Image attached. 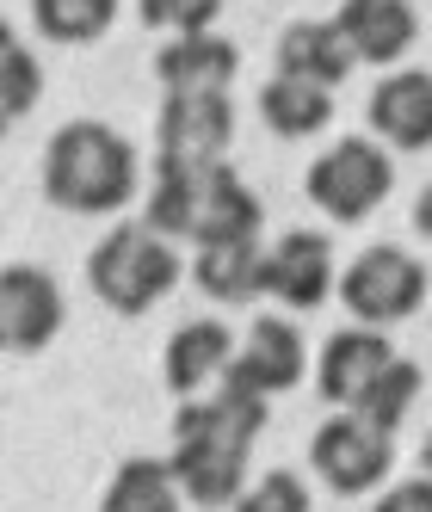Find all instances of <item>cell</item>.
<instances>
[{"label":"cell","mask_w":432,"mask_h":512,"mask_svg":"<svg viewBox=\"0 0 432 512\" xmlns=\"http://www.w3.org/2000/svg\"><path fill=\"white\" fill-rule=\"evenodd\" d=\"M309 204L315 210H328L334 223H365V216L389 198V186H395V161H389V149H377L371 136H340L334 149H321L315 155V167H309Z\"/></svg>","instance_id":"5b68a950"},{"label":"cell","mask_w":432,"mask_h":512,"mask_svg":"<svg viewBox=\"0 0 432 512\" xmlns=\"http://www.w3.org/2000/svg\"><path fill=\"white\" fill-rule=\"evenodd\" d=\"M340 31H346V44L358 62H377V68H395L414 38H420V19L408 0H340Z\"/></svg>","instance_id":"5bb4252c"},{"label":"cell","mask_w":432,"mask_h":512,"mask_svg":"<svg viewBox=\"0 0 432 512\" xmlns=\"http://www.w3.org/2000/svg\"><path fill=\"white\" fill-rule=\"evenodd\" d=\"M414 395H420V364H414V358H402V352H395V358L383 364V371L371 377V389H365V395L352 401V414H365L371 426L395 432V426L408 420V408H414Z\"/></svg>","instance_id":"7402d4cb"},{"label":"cell","mask_w":432,"mask_h":512,"mask_svg":"<svg viewBox=\"0 0 432 512\" xmlns=\"http://www.w3.org/2000/svg\"><path fill=\"white\" fill-rule=\"evenodd\" d=\"M167 241H260L266 204L241 186L229 161L216 167H155L149 216Z\"/></svg>","instance_id":"7a4b0ae2"},{"label":"cell","mask_w":432,"mask_h":512,"mask_svg":"<svg viewBox=\"0 0 432 512\" xmlns=\"http://www.w3.org/2000/svg\"><path fill=\"white\" fill-rule=\"evenodd\" d=\"M260 118L284 142L321 136V130H328V118H334V87H315V81H297V75H272L260 87Z\"/></svg>","instance_id":"d6986e66"},{"label":"cell","mask_w":432,"mask_h":512,"mask_svg":"<svg viewBox=\"0 0 432 512\" xmlns=\"http://www.w3.org/2000/svg\"><path fill=\"white\" fill-rule=\"evenodd\" d=\"M389 438L395 432H383L365 414L346 408V414H334L328 426L309 438V463H315V475L334 494H371L383 475L395 469V445H389Z\"/></svg>","instance_id":"ba28073f"},{"label":"cell","mask_w":432,"mask_h":512,"mask_svg":"<svg viewBox=\"0 0 432 512\" xmlns=\"http://www.w3.org/2000/svg\"><path fill=\"white\" fill-rule=\"evenodd\" d=\"M309 371V346L297 334V321H278V315H260L254 327H247V340L235 346L229 358V383L241 389H260V395H284V389H297Z\"/></svg>","instance_id":"30bf717a"},{"label":"cell","mask_w":432,"mask_h":512,"mask_svg":"<svg viewBox=\"0 0 432 512\" xmlns=\"http://www.w3.org/2000/svg\"><path fill=\"white\" fill-rule=\"evenodd\" d=\"M87 284L112 315H149L179 284V253L155 223H118L87 253Z\"/></svg>","instance_id":"277c9868"},{"label":"cell","mask_w":432,"mask_h":512,"mask_svg":"<svg viewBox=\"0 0 432 512\" xmlns=\"http://www.w3.org/2000/svg\"><path fill=\"white\" fill-rule=\"evenodd\" d=\"M223 0H136V19L149 31H167V38H192V31H210Z\"/></svg>","instance_id":"cb8c5ba5"},{"label":"cell","mask_w":432,"mask_h":512,"mask_svg":"<svg viewBox=\"0 0 432 512\" xmlns=\"http://www.w3.org/2000/svg\"><path fill=\"white\" fill-rule=\"evenodd\" d=\"M377 506H383V512H432V469L414 475V482H402V488H389Z\"/></svg>","instance_id":"484cf974"},{"label":"cell","mask_w":432,"mask_h":512,"mask_svg":"<svg viewBox=\"0 0 432 512\" xmlns=\"http://www.w3.org/2000/svg\"><path fill=\"white\" fill-rule=\"evenodd\" d=\"M192 284L210 303H254L266 297V247L260 241H198Z\"/></svg>","instance_id":"2e32d148"},{"label":"cell","mask_w":432,"mask_h":512,"mask_svg":"<svg viewBox=\"0 0 432 512\" xmlns=\"http://www.w3.org/2000/svg\"><path fill=\"white\" fill-rule=\"evenodd\" d=\"M420 469H432V426H426V445H420Z\"/></svg>","instance_id":"83f0119b"},{"label":"cell","mask_w":432,"mask_h":512,"mask_svg":"<svg viewBox=\"0 0 432 512\" xmlns=\"http://www.w3.org/2000/svg\"><path fill=\"white\" fill-rule=\"evenodd\" d=\"M352 44L340 19H297L278 31V75H297V81H315V87H340L352 75Z\"/></svg>","instance_id":"9a60e30c"},{"label":"cell","mask_w":432,"mask_h":512,"mask_svg":"<svg viewBox=\"0 0 432 512\" xmlns=\"http://www.w3.org/2000/svg\"><path fill=\"white\" fill-rule=\"evenodd\" d=\"M241 68L235 38L216 31H192V38H167V50H155V81L167 93H192V87H229Z\"/></svg>","instance_id":"e0dca14e"},{"label":"cell","mask_w":432,"mask_h":512,"mask_svg":"<svg viewBox=\"0 0 432 512\" xmlns=\"http://www.w3.org/2000/svg\"><path fill=\"white\" fill-rule=\"evenodd\" d=\"M235 506H241V512H278V506H284V512H309V494H303L297 475H284V469H278V475H266L254 494H241Z\"/></svg>","instance_id":"d4e9b609"},{"label":"cell","mask_w":432,"mask_h":512,"mask_svg":"<svg viewBox=\"0 0 432 512\" xmlns=\"http://www.w3.org/2000/svg\"><path fill=\"white\" fill-rule=\"evenodd\" d=\"M44 93V68L31 62V50L19 44V31H0V112L7 124H19Z\"/></svg>","instance_id":"603a6c76"},{"label":"cell","mask_w":432,"mask_h":512,"mask_svg":"<svg viewBox=\"0 0 432 512\" xmlns=\"http://www.w3.org/2000/svg\"><path fill=\"white\" fill-rule=\"evenodd\" d=\"M62 334V290L38 266H7L0 272V346L31 358Z\"/></svg>","instance_id":"9c48e42d"},{"label":"cell","mask_w":432,"mask_h":512,"mask_svg":"<svg viewBox=\"0 0 432 512\" xmlns=\"http://www.w3.org/2000/svg\"><path fill=\"white\" fill-rule=\"evenodd\" d=\"M395 358V346L383 340V327L358 321V327H340V334H328V346H321V364H315V389L334 401V408H352L358 395L371 389V377L383 371V364Z\"/></svg>","instance_id":"4fadbf2b"},{"label":"cell","mask_w":432,"mask_h":512,"mask_svg":"<svg viewBox=\"0 0 432 512\" xmlns=\"http://www.w3.org/2000/svg\"><path fill=\"white\" fill-rule=\"evenodd\" d=\"M136 192V149L99 118H75L44 142V198L75 216H112Z\"/></svg>","instance_id":"3957f363"},{"label":"cell","mask_w":432,"mask_h":512,"mask_svg":"<svg viewBox=\"0 0 432 512\" xmlns=\"http://www.w3.org/2000/svg\"><path fill=\"white\" fill-rule=\"evenodd\" d=\"M340 303L352 309V321L395 327V321H408L426 303V266L408 247H383L377 241L340 272Z\"/></svg>","instance_id":"52a82bcc"},{"label":"cell","mask_w":432,"mask_h":512,"mask_svg":"<svg viewBox=\"0 0 432 512\" xmlns=\"http://www.w3.org/2000/svg\"><path fill=\"white\" fill-rule=\"evenodd\" d=\"M266 432V395L223 377V395L179 401L173 414V469L198 506H229L247 482V451Z\"/></svg>","instance_id":"6da1fadb"},{"label":"cell","mask_w":432,"mask_h":512,"mask_svg":"<svg viewBox=\"0 0 432 512\" xmlns=\"http://www.w3.org/2000/svg\"><path fill=\"white\" fill-rule=\"evenodd\" d=\"M229 346H235V340H229L223 321H186V327L167 340V358H161L167 389H173V395H198L210 377L229 371V358H235Z\"/></svg>","instance_id":"ac0fdd59"},{"label":"cell","mask_w":432,"mask_h":512,"mask_svg":"<svg viewBox=\"0 0 432 512\" xmlns=\"http://www.w3.org/2000/svg\"><path fill=\"white\" fill-rule=\"evenodd\" d=\"M414 229L432 241V186H420V198H414Z\"/></svg>","instance_id":"4316f807"},{"label":"cell","mask_w":432,"mask_h":512,"mask_svg":"<svg viewBox=\"0 0 432 512\" xmlns=\"http://www.w3.org/2000/svg\"><path fill=\"white\" fill-rule=\"evenodd\" d=\"M334 247L315 229H291L278 235V247H266V297H278L284 309H321L334 297Z\"/></svg>","instance_id":"8fae6325"},{"label":"cell","mask_w":432,"mask_h":512,"mask_svg":"<svg viewBox=\"0 0 432 512\" xmlns=\"http://www.w3.org/2000/svg\"><path fill=\"white\" fill-rule=\"evenodd\" d=\"M31 25L50 44H93L118 25V0H31Z\"/></svg>","instance_id":"44dd1931"},{"label":"cell","mask_w":432,"mask_h":512,"mask_svg":"<svg viewBox=\"0 0 432 512\" xmlns=\"http://www.w3.org/2000/svg\"><path fill=\"white\" fill-rule=\"evenodd\" d=\"M235 142V105L229 87H192L167 93L155 118V167H216Z\"/></svg>","instance_id":"8992f818"},{"label":"cell","mask_w":432,"mask_h":512,"mask_svg":"<svg viewBox=\"0 0 432 512\" xmlns=\"http://www.w3.org/2000/svg\"><path fill=\"white\" fill-rule=\"evenodd\" d=\"M365 118L377 130V142L389 149H432V75L426 68H395L371 87Z\"/></svg>","instance_id":"7c38bea8"},{"label":"cell","mask_w":432,"mask_h":512,"mask_svg":"<svg viewBox=\"0 0 432 512\" xmlns=\"http://www.w3.org/2000/svg\"><path fill=\"white\" fill-rule=\"evenodd\" d=\"M105 512H179V469L161 457H130L99 500Z\"/></svg>","instance_id":"ffe728a7"}]
</instances>
